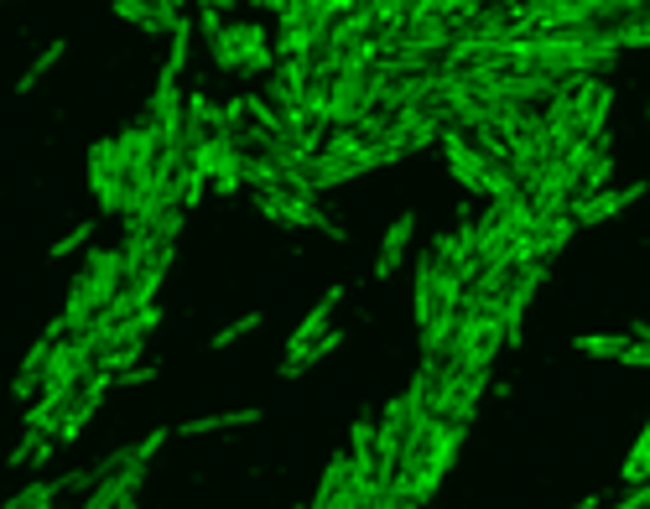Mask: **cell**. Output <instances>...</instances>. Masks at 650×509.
Returning a JSON list of instances; mask_svg holds the SVG:
<instances>
[{"instance_id": "1", "label": "cell", "mask_w": 650, "mask_h": 509, "mask_svg": "<svg viewBox=\"0 0 650 509\" xmlns=\"http://www.w3.org/2000/svg\"><path fill=\"white\" fill-rule=\"evenodd\" d=\"M120 286H131V271H125V245L120 250H94L84 276L73 281L69 291V307H63V327L69 333H84L94 327V318L120 297Z\"/></svg>"}, {"instance_id": "2", "label": "cell", "mask_w": 650, "mask_h": 509, "mask_svg": "<svg viewBox=\"0 0 650 509\" xmlns=\"http://www.w3.org/2000/svg\"><path fill=\"white\" fill-rule=\"evenodd\" d=\"M256 203H260V213H266L271 224H292V229H323V234H333V239H344V229H339V224H333V219L318 209V193H312V187H292V183L256 187Z\"/></svg>"}, {"instance_id": "3", "label": "cell", "mask_w": 650, "mask_h": 509, "mask_svg": "<svg viewBox=\"0 0 650 509\" xmlns=\"http://www.w3.org/2000/svg\"><path fill=\"white\" fill-rule=\"evenodd\" d=\"M89 183H94V198H99V209H105V213H125V209H131V183H125L120 140H94Z\"/></svg>"}, {"instance_id": "4", "label": "cell", "mask_w": 650, "mask_h": 509, "mask_svg": "<svg viewBox=\"0 0 650 509\" xmlns=\"http://www.w3.org/2000/svg\"><path fill=\"white\" fill-rule=\"evenodd\" d=\"M370 110H375V69L370 73H333L328 125H359Z\"/></svg>"}, {"instance_id": "5", "label": "cell", "mask_w": 650, "mask_h": 509, "mask_svg": "<svg viewBox=\"0 0 650 509\" xmlns=\"http://www.w3.org/2000/svg\"><path fill=\"white\" fill-rule=\"evenodd\" d=\"M442 151H447V166H453V177H458L468 193H485L489 151L479 146V140H468L464 125H442Z\"/></svg>"}, {"instance_id": "6", "label": "cell", "mask_w": 650, "mask_h": 509, "mask_svg": "<svg viewBox=\"0 0 650 509\" xmlns=\"http://www.w3.org/2000/svg\"><path fill=\"white\" fill-rule=\"evenodd\" d=\"M468 421H447L438 417V437H432V458H427V473H421V499H432L438 494V484L447 479V468H453V458H458V442H464Z\"/></svg>"}, {"instance_id": "7", "label": "cell", "mask_w": 650, "mask_h": 509, "mask_svg": "<svg viewBox=\"0 0 650 509\" xmlns=\"http://www.w3.org/2000/svg\"><path fill=\"white\" fill-rule=\"evenodd\" d=\"M140 479H146V463H140V458H131V463H120L115 473H105V479L94 484L89 509H125V505H136Z\"/></svg>"}, {"instance_id": "8", "label": "cell", "mask_w": 650, "mask_h": 509, "mask_svg": "<svg viewBox=\"0 0 650 509\" xmlns=\"http://www.w3.org/2000/svg\"><path fill=\"white\" fill-rule=\"evenodd\" d=\"M650 183H629V187H604V193H593V198H578L573 203V219L578 224H604V219H614L620 209H629L635 198H646Z\"/></svg>"}, {"instance_id": "9", "label": "cell", "mask_w": 650, "mask_h": 509, "mask_svg": "<svg viewBox=\"0 0 650 509\" xmlns=\"http://www.w3.org/2000/svg\"><path fill=\"white\" fill-rule=\"evenodd\" d=\"M541 281H547V260H531V265H520V276H515V286H511V297H505V327H511V348L520 344V318H526V307L536 301Z\"/></svg>"}, {"instance_id": "10", "label": "cell", "mask_w": 650, "mask_h": 509, "mask_svg": "<svg viewBox=\"0 0 650 509\" xmlns=\"http://www.w3.org/2000/svg\"><path fill=\"white\" fill-rule=\"evenodd\" d=\"M412 234H417V213H401L391 229H385V245H380V254H375V276H380V281L401 271V260H406V245H412Z\"/></svg>"}, {"instance_id": "11", "label": "cell", "mask_w": 650, "mask_h": 509, "mask_svg": "<svg viewBox=\"0 0 650 509\" xmlns=\"http://www.w3.org/2000/svg\"><path fill=\"white\" fill-rule=\"evenodd\" d=\"M234 42H240V73H266L271 69V47H266V32L250 22H234Z\"/></svg>"}, {"instance_id": "12", "label": "cell", "mask_w": 650, "mask_h": 509, "mask_svg": "<svg viewBox=\"0 0 650 509\" xmlns=\"http://www.w3.org/2000/svg\"><path fill=\"white\" fill-rule=\"evenodd\" d=\"M348 479H354V458H348V452H333V463H328L323 484H318V494H312V505H318V509H339V505H344Z\"/></svg>"}, {"instance_id": "13", "label": "cell", "mask_w": 650, "mask_h": 509, "mask_svg": "<svg viewBox=\"0 0 650 509\" xmlns=\"http://www.w3.org/2000/svg\"><path fill=\"white\" fill-rule=\"evenodd\" d=\"M339 344H344V333H318V338H312L307 348H292V353L281 359V374H286V380H297V374L312 370L318 359H328V353H333Z\"/></svg>"}, {"instance_id": "14", "label": "cell", "mask_w": 650, "mask_h": 509, "mask_svg": "<svg viewBox=\"0 0 650 509\" xmlns=\"http://www.w3.org/2000/svg\"><path fill=\"white\" fill-rule=\"evenodd\" d=\"M339 301H344V286H328V297L318 301V307H312V312L303 318V327L292 333V344H286V353H292V348H307V344H312V338H318V333L328 327V318H333V307H339Z\"/></svg>"}, {"instance_id": "15", "label": "cell", "mask_w": 650, "mask_h": 509, "mask_svg": "<svg viewBox=\"0 0 650 509\" xmlns=\"http://www.w3.org/2000/svg\"><path fill=\"white\" fill-rule=\"evenodd\" d=\"M629 344H635V333H578L573 338V348L593 353V359H625Z\"/></svg>"}, {"instance_id": "16", "label": "cell", "mask_w": 650, "mask_h": 509, "mask_svg": "<svg viewBox=\"0 0 650 509\" xmlns=\"http://www.w3.org/2000/svg\"><path fill=\"white\" fill-rule=\"evenodd\" d=\"M250 421H260V411H219V417H198V421H183L177 432L183 437H209V432H234V426H250Z\"/></svg>"}, {"instance_id": "17", "label": "cell", "mask_w": 650, "mask_h": 509, "mask_svg": "<svg viewBox=\"0 0 650 509\" xmlns=\"http://www.w3.org/2000/svg\"><path fill=\"white\" fill-rule=\"evenodd\" d=\"M63 52H69V42H63V37H52V47H42V52L32 58V69L16 78V94H32V89H37V84H42L47 73H52V63H58Z\"/></svg>"}, {"instance_id": "18", "label": "cell", "mask_w": 650, "mask_h": 509, "mask_svg": "<svg viewBox=\"0 0 650 509\" xmlns=\"http://www.w3.org/2000/svg\"><path fill=\"white\" fill-rule=\"evenodd\" d=\"M365 146H375V140L365 136L359 125H333V131H328V140H323V151H333V157H359Z\"/></svg>"}, {"instance_id": "19", "label": "cell", "mask_w": 650, "mask_h": 509, "mask_svg": "<svg viewBox=\"0 0 650 509\" xmlns=\"http://www.w3.org/2000/svg\"><path fill=\"white\" fill-rule=\"evenodd\" d=\"M140 344H146V338H131V344H110V348H99V353H94V370H110V374L131 370V364L140 359Z\"/></svg>"}, {"instance_id": "20", "label": "cell", "mask_w": 650, "mask_h": 509, "mask_svg": "<svg viewBox=\"0 0 650 509\" xmlns=\"http://www.w3.org/2000/svg\"><path fill=\"white\" fill-rule=\"evenodd\" d=\"M58 494H63V479H52V484H26L22 494H11V509H47Z\"/></svg>"}, {"instance_id": "21", "label": "cell", "mask_w": 650, "mask_h": 509, "mask_svg": "<svg viewBox=\"0 0 650 509\" xmlns=\"http://www.w3.org/2000/svg\"><path fill=\"white\" fill-rule=\"evenodd\" d=\"M167 37H172V47H167V69H172V73H183V69H187V37H193V22L183 16V22L172 26Z\"/></svg>"}, {"instance_id": "22", "label": "cell", "mask_w": 650, "mask_h": 509, "mask_svg": "<svg viewBox=\"0 0 650 509\" xmlns=\"http://www.w3.org/2000/svg\"><path fill=\"white\" fill-rule=\"evenodd\" d=\"M256 327H260V312H245L240 323H230V327H219V333H213V348L240 344V338H245V333H256Z\"/></svg>"}, {"instance_id": "23", "label": "cell", "mask_w": 650, "mask_h": 509, "mask_svg": "<svg viewBox=\"0 0 650 509\" xmlns=\"http://www.w3.org/2000/svg\"><path fill=\"white\" fill-rule=\"evenodd\" d=\"M89 234H94V224H78V229H69L63 239H58V245H52V260H63V254H73L78 245H84V239H89Z\"/></svg>"}, {"instance_id": "24", "label": "cell", "mask_w": 650, "mask_h": 509, "mask_svg": "<svg viewBox=\"0 0 650 509\" xmlns=\"http://www.w3.org/2000/svg\"><path fill=\"white\" fill-rule=\"evenodd\" d=\"M162 442H167V432H151V437H140L136 447H131V452H136L140 463H151V458H157V452H162Z\"/></svg>"}, {"instance_id": "25", "label": "cell", "mask_w": 650, "mask_h": 509, "mask_svg": "<svg viewBox=\"0 0 650 509\" xmlns=\"http://www.w3.org/2000/svg\"><path fill=\"white\" fill-rule=\"evenodd\" d=\"M620 364H629V370H650V344H646V338H635V344H629V353L620 359Z\"/></svg>"}, {"instance_id": "26", "label": "cell", "mask_w": 650, "mask_h": 509, "mask_svg": "<svg viewBox=\"0 0 650 509\" xmlns=\"http://www.w3.org/2000/svg\"><path fill=\"white\" fill-rule=\"evenodd\" d=\"M151 374H157L151 364H131V370H120V374H115V385H146Z\"/></svg>"}, {"instance_id": "27", "label": "cell", "mask_w": 650, "mask_h": 509, "mask_svg": "<svg viewBox=\"0 0 650 509\" xmlns=\"http://www.w3.org/2000/svg\"><path fill=\"white\" fill-rule=\"evenodd\" d=\"M650 458V421H646V432L635 437V452H629V463H646Z\"/></svg>"}, {"instance_id": "28", "label": "cell", "mask_w": 650, "mask_h": 509, "mask_svg": "<svg viewBox=\"0 0 650 509\" xmlns=\"http://www.w3.org/2000/svg\"><path fill=\"white\" fill-rule=\"evenodd\" d=\"M250 5H260V11H277V16L286 11V0H250Z\"/></svg>"}, {"instance_id": "29", "label": "cell", "mask_w": 650, "mask_h": 509, "mask_svg": "<svg viewBox=\"0 0 650 509\" xmlns=\"http://www.w3.org/2000/svg\"><path fill=\"white\" fill-rule=\"evenodd\" d=\"M629 333H635V338H646V344H650V323H635Z\"/></svg>"}]
</instances>
